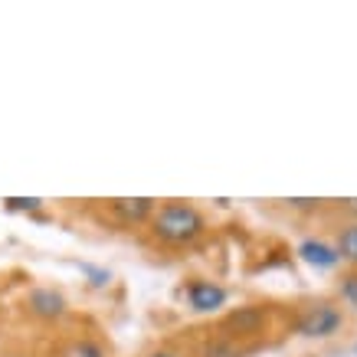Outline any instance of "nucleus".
I'll use <instances>...</instances> for the list:
<instances>
[{
    "label": "nucleus",
    "instance_id": "obj_1",
    "mask_svg": "<svg viewBox=\"0 0 357 357\" xmlns=\"http://www.w3.org/2000/svg\"><path fill=\"white\" fill-rule=\"evenodd\" d=\"M206 229H210L206 217L197 204H190V200H161L144 233L151 239V246L181 252V249H194L206 236Z\"/></svg>",
    "mask_w": 357,
    "mask_h": 357
},
{
    "label": "nucleus",
    "instance_id": "obj_2",
    "mask_svg": "<svg viewBox=\"0 0 357 357\" xmlns=\"http://www.w3.org/2000/svg\"><path fill=\"white\" fill-rule=\"evenodd\" d=\"M272 321H275V308H269V305H239V308H229L220 314L217 331L227 335L229 341H236L246 354H252L256 347L266 344Z\"/></svg>",
    "mask_w": 357,
    "mask_h": 357
},
{
    "label": "nucleus",
    "instance_id": "obj_3",
    "mask_svg": "<svg viewBox=\"0 0 357 357\" xmlns=\"http://www.w3.org/2000/svg\"><path fill=\"white\" fill-rule=\"evenodd\" d=\"M344 328V305L335 298H312L289 314V331L302 337H331Z\"/></svg>",
    "mask_w": 357,
    "mask_h": 357
},
{
    "label": "nucleus",
    "instance_id": "obj_4",
    "mask_svg": "<svg viewBox=\"0 0 357 357\" xmlns=\"http://www.w3.org/2000/svg\"><path fill=\"white\" fill-rule=\"evenodd\" d=\"M158 204L161 200L154 197H109V200H92V217L112 229H148Z\"/></svg>",
    "mask_w": 357,
    "mask_h": 357
},
{
    "label": "nucleus",
    "instance_id": "obj_5",
    "mask_svg": "<svg viewBox=\"0 0 357 357\" xmlns=\"http://www.w3.org/2000/svg\"><path fill=\"white\" fill-rule=\"evenodd\" d=\"M23 312L30 314L33 321H43V325H53V321H63L66 314H69V302H66V295L53 285H36L26 292L23 298Z\"/></svg>",
    "mask_w": 357,
    "mask_h": 357
},
{
    "label": "nucleus",
    "instance_id": "obj_6",
    "mask_svg": "<svg viewBox=\"0 0 357 357\" xmlns=\"http://www.w3.org/2000/svg\"><path fill=\"white\" fill-rule=\"evenodd\" d=\"M184 298H187V305H190V312H197V314H213V312H220L223 305H227V289L220 285V282H213V279H190L184 285Z\"/></svg>",
    "mask_w": 357,
    "mask_h": 357
},
{
    "label": "nucleus",
    "instance_id": "obj_7",
    "mask_svg": "<svg viewBox=\"0 0 357 357\" xmlns=\"http://www.w3.org/2000/svg\"><path fill=\"white\" fill-rule=\"evenodd\" d=\"M331 243L347 269H357V220L344 217L331 227Z\"/></svg>",
    "mask_w": 357,
    "mask_h": 357
},
{
    "label": "nucleus",
    "instance_id": "obj_8",
    "mask_svg": "<svg viewBox=\"0 0 357 357\" xmlns=\"http://www.w3.org/2000/svg\"><path fill=\"white\" fill-rule=\"evenodd\" d=\"M53 357H109V351H105V344L98 337L73 335V337H63L53 347Z\"/></svg>",
    "mask_w": 357,
    "mask_h": 357
},
{
    "label": "nucleus",
    "instance_id": "obj_9",
    "mask_svg": "<svg viewBox=\"0 0 357 357\" xmlns=\"http://www.w3.org/2000/svg\"><path fill=\"white\" fill-rule=\"evenodd\" d=\"M298 252H302L305 262H312L318 269H331V266L341 262V256H337V249L331 239H305L302 246H298Z\"/></svg>",
    "mask_w": 357,
    "mask_h": 357
},
{
    "label": "nucleus",
    "instance_id": "obj_10",
    "mask_svg": "<svg viewBox=\"0 0 357 357\" xmlns=\"http://www.w3.org/2000/svg\"><path fill=\"white\" fill-rule=\"evenodd\" d=\"M194 357H246V351H243L236 341H229L227 335H220L217 328H213V331H206V337L197 344Z\"/></svg>",
    "mask_w": 357,
    "mask_h": 357
},
{
    "label": "nucleus",
    "instance_id": "obj_11",
    "mask_svg": "<svg viewBox=\"0 0 357 357\" xmlns=\"http://www.w3.org/2000/svg\"><path fill=\"white\" fill-rule=\"evenodd\" d=\"M337 302L344 305V308H354L357 312V269H344L341 275H337Z\"/></svg>",
    "mask_w": 357,
    "mask_h": 357
},
{
    "label": "nucleus",
    "instance_id": "obj_12",
    "mask_svg": "<svg viewBox=\"0 0 357 357\" xmlns=\"http://www.w3.org/2000/svg\"><path fill=\"white\" fill-rule=\"evenodd\" d=\"M141 357H194V354H190L184 344H177V341H161V344L148 347Z\"/></svg>",
    "mask_w": 357,
    "mask_h": 357
},
{
    "label": "nucleus",
    "instance_id": "obj_13",
    "mask_svg": "<svg viewBox=\"0 0 357 357\" xmlns=\"http://www.w3.org/2000/svg\"><path fill=\"white\" fill-rule=\"evenodd\" d=\"M282 204H289V210H295V213H314L318 206L325 204V200H282Z\"/></svg>",
    "mask_w": 357,
    "mask_h": 357
},
{
    "label": "nucleus",
    "instance_id": "obj_14",
    "mask_svg": "<svg viewBox=\"0 0 357 357\" xmlns=\"http://www.w3.org/2000/svg\"><path fill=\"white\" fill-rule=\"evenodd\" d=\"M341 213L351 220H357V200H341Z\"/></svg>",
    "mask_w": 357,
    "mask_h": 357
},
{
    "label": "nucleus",
    "instance_id": "obj_15",
    "mask_svg": "<svg viewBox=\"0 0 357 357\" xmlns=\"http://www.w3.org/2000/svg\"><path fill=\"white\" fill-rule=\"evenodd\" d=\"M354 354H357V344H354Z\"/></svg>",
    "mask_w": 357,
    "mask_h": 357
}]
</instances>
